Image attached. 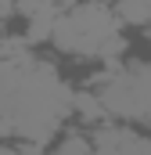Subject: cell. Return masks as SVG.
<instances>
[{
    "label": "cell",
    "mask_w": 151,
    "mask_h": 155,
    "mask_svg": "<svg viewBox=\"0 0 151 155\" xmlns=\"http://www.w3.org/2000/svg\"><path fill=\"white\" fill-rule=\"evenodd\" d=\"M72 108L86 119V123H94V119H104V116H108L97 94H72Z\"/></svg>",
    "instance_id": "6da1fadb"
},
{
    "label": "cell",
    "mask_w": 151,
    "mask_h": 155,
    "mask_svg": "<svg viewBox=\"0 0 151 155\" xmlns=\"http://www.w3.org/2000/svg\"><path fill=\"white\" fill-rule=\"evenodd\" d=\"M0 155H22V152H14V148H0Z\"/></svg>",
    "instance_id": "7a4b0ae2"
},
{
    "label": "cell",
    "mask_w": 151,
    "mask_h": 155,
    "mask_svg": "<svg viewBox=\"0 0 151 155\" xmlns=\"http://www.w3.org/2000/svg\"><path fill=\"white\" fill-rule=\"evenodd\" d=\"M104 4H108V0H104Z\"/></svg>",
    "instance_id": "3957f363"
}]
</instances>
